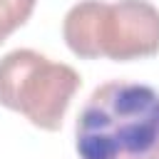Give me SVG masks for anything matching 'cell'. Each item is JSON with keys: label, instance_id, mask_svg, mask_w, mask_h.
Here are the masks:
<instances>
[{"label": "cell", "instance_id": "cell-1", "mask_svg": "<svg viewBox=\"0 0 159 159\" xmlns=\"http://www.w3.org/2000/svg\"><path fill=\"white\" fill-rule=\"evenodd\" d=\"M80 159H159V89L144 82L99 84L75 122Z\"/></svg>", "mask_w": 159, "mask_h": 159}, {"label": "cell", "instance_id": "cell-2", "mask_svg": "<svg viewBox=\"0 0 159 159\" xmlns=\"http://www.w3.org/2000/svg\"><path fill=\"white\" fill-rule=\"evenodd\" d=\"M62 37L82 60H147L159 55V7L149 0H82L67 10Z\"/></svg>", "mask_w": 159, "mask_h": 159}, {"label": "cell", "instance_id": "cell-3", "mask_svg": "<svg viewBox=\"0 0 159 159\" xmlns=\"http://www.w3.org/2000/svg\"><path fill=\"white\" fill-rule=\"evenodd\" d=\"M82 80L75 67L20 47L0 60V104L30 124L57 132Z\"/></svg>", "mask_w": 159, "mask_h": 159}, {"label": "cell", "instance_id": "cell-4", "mask_svg": "<svg viewBox=\"0 0 159 159\" xmlns=\"http://www.w3.org/2000/svg\"><path fill=\"white\" fill-rule=\"evenodd\" d=\"M35 2L37 0H0V45L30 20Z\"/></svg>", "mask_w": 159, "mask_h": 159}]
</instances>
